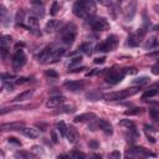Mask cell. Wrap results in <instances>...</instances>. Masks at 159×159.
Instances as JSON below:
<instances>
[{"mask_svg": "<svg viewBox=\"0 0 159 159\" xmlns=\"http://www.w3.org/2000/svg\"><path fill=\"white\" fill-rule=\"evenodd\" d=\"M65 48H57V50H55V51H52V53H51V56H50V60L48 61H51V62H55V61H57L58 58H61L63 55H65Z\"/></svg>", "mask_w": 159, "mask_h": 159, "instance_id": "20", "label": "cell"}, {"mask_svg": "<svg viewBox=\"0 0 159 159\" xmlns=\"http://www.w3.org/2000/svg\"><path fill=\"white\" fill-rule=\"evenodd\" d=\"M139 89V87H134V88H125V89H120V91H114V92H108L104 93L102 96V98L104 101L108 102H113V101H119V99H124L129 96H133L134 93H137Z\"/></svg>", "mask_w": 159, "mask_h": 159, "instance_id": "2", "label": "cell"}, {"mask_svg": "<svg viewBox=\"0 0 159 159\" xmlns=\"http://www.w3.org/2000/svg\"><path fill=\"white\" fill-rule=\"evenodd\" d=\"M158 45H159V41L157 40V37H150V39L145 42L144 47H145V48H154V47H157Z\"/></svg>", "mask_w": 159, "mask_h": 159, "instance_id": "24", "label": "cell"}, {"mask_svg": "<svg viewBox=\"0 0 159 159\" xmlns=\"http://www.w3.org/2000/svg\"><path fill=\"white\" fill-rule=\"evenodd\" d=\"M92 29L96 31H106L109 29V22L104 17H99L92 22Z\"/></svg>", "mask_w": 159, "mask_h": 159, "instance_id": "8", "label": "cell"}, {"mask_svg": "<svg viewBox=\"0 0 159 159\" xmlns=\"http://www.w3.org/2000/svg\"><path fill=\"white\" fill-rule=\"evenodd\" d=\"M76 36V26L73 24H68L66 27H63L62 30V41L66 45H71L75 40Z\"/></svg>", "mask_w": 159, "mask_h": 159, "instance_id": "4", "label": "cell"}, {"mask_svg": "<svg viewBox=\"0 0 159 159\" xmlns=\"http://www.w3.org/2000/svg\"><path fill=\"white\" fill-rule=\"evenodd\" d=\"M81 48H82V51H83L84 53H87V55H91V53H92V46H91L89 43H83Z\"/></svg>", "mask_w": 159, "mask_h": 159, "instance_id": "34", "label": "cell"}, {"mask_svg": "<svg viewBox=\"0 0 159 159\" xmlns=\"http://www.w3.org/2000/svg\"><path fill=\"white\" fill-rule=\"evenodd\" d=\"M125 76V71L120 70V71H111L107 76H106V82L111 83V84H117L119 83Z\"/></svg>", "mask_w": 159, "mask_h": 159, "instance_id": "5", "label": "cell"}, {"mask_svg": "<svg viewBox=\"0 0 159 159\" xmlns=\"http://www.w3.org/2000/svg\"><path fill=\"white\" fill-rule=\"evenodd\" d=\"M93 118H96V116H94L93 113H83V114H80V116H76L73 120H75L76 123H81V122H86V120H91V119H93Z\"/></svg>", "mask_w": 159, "mask_h": 159, "instance_id": "19", "label": "cell"}, {"mask_svg": "<svg viewBox=\"0 0 159 159\" xmlns=\"http://www.w3.org/2000/svg\"><path fill=\"white\" fill-rule=\"evenodd\" d=\"M32 5H39V6H43L45 5V0H31Z\"/></svg>", "mask_w": 159, "mask_h": 159, "instance_id": "40", "label": "cell"}, {"mask_svg": "<svg viewBox=\"0 0 159 159\" xmlns=\"http://www.w3.org/2000/svg\"><path fill=\"white\" fill-rule=\"evenodd\" d=\"M7 142H9V143H14V144H16V145H21V142L17 140V138H15V137H9V138H7Z\"/></svg>", "mask_w": 159, "mask_h": 159, "instance_id": "37", "label": "cell"}, {"mask_svg": "<svg viewBox=\"0 0 159 159\" xmlns=\"http://www.w3.org/2000/svg\"><path fill=\"white\" fill-rule=\"evenodd\" d=\"M147 138H148V140L150 142V143H155V139L152 137V135H149V134H147Z\"/></svg>", "mask_w": 159, "mask_h": 159, "instance_id": "48", "label": "cell"}, {"mask_svg": "<svg viewBox=\"0 0 159 159\" xmlns=\"http://www.w3.org/2000/svg\"><path fill=\"white\" fill-rule=\"evenodd\" d=\"M31 12H32L34 16H36V17H42V16L45 15L43 6H39V5H34L32 9H31Z\"/></svg>", "mask_w": 159, "mask_h": 159, "instance_id": "22", "label": "cell"}, {"mask_svg": "<svg viewBox=\"0 0 159 159\" xmlns=\"http://www.w3.org/2000/svg\"><path fill=\"white\" fill-rule=\"evenodd\" d=\"M66 137H67V140H68L70 143H76L80 135H78L77 129H76L75 127L70 125V127H68V129H67V134H66Z\"/></svg>", "mask_w": 159, "mask_h": 159, "instance_id": "14", "label": "cell"}, {"mask_svg": "<svg viewBox=\"0 0 159 159\" xmlns=\"http://www.w3.org/2000/svg\"><path fill=\"white\" fill-rule=\"evenodd\" d=\"M152 73L155 75V76L159 75V61H158L155 65H153V67H152Z\"/></svg>", "mask_w": 159, "mask_h": 159, "instance_id": "36", "label": "cell"}, {"mask_svg": "<svg viewBox=\"0 0 159 159\" xmlns=\"http://www.w3.org/2000/svg\"><path fill=\"white\" fill-rule=\"evenodd\" d=\"M39 17H36V16H30V17H27L26 19V22H27V27L31 30V29H34V30H37V27H39V20H37ZM32 30V31H34Z\"/></svg>", "mask_w": 159, "mask_h": 159, "instance_id": "21", "label": "cell"}, {"mask_svg": "<svg viewBox=\"0 0 159 159\" xmlns=\"http://www.w3.org/2000/svg\"><path fill=\"white\" fill-rule=\"evenodd\" d=\"M52 51H53V50H52L50 46L45 47V48L40 52V55H39V61H40L41 63L48 61V60H50V56H51V53H52Z\"/></svg>", "mask_w": 159, "mask_h": 159, "instance_id": "15", "label": "cell"}, {"mask_svg": "<svg viewBox=\"0 0 159 159\" xmlns=\"http://www.w3.org/2000/svg\"><path fill=\"white\" fill-rule=\"evenodd\" d=\"M159 93V89H157V88H150V89H148V91H145L144 93H143V98L145 99V98H150V97H154V96H157Z\"/></svg>", "mask_w": 159, "mask_h": 159, "instance_id": "25", "label": "cell"}, {"mask_svg": "<svg viewBox=\"0 0 159 159\" xmlns=\"http://www.w3.org/2000/svg\"><path fill=\"white\" fill-rule=\"evenodd\" d=\"M153 30H154L155 32H158V34H159V24H158V25H155V26L153 27Z\"/></svg>", "mask_w": 159, "mask_h": 159, "instance_id": "50", "label": "cell"}, {"mask_svg": "<svg viewBox=\"0 0 159 159\" xmlns=\"http://www.w3.org/2000/svg\"><path fill=\"white\" fill-rule=\"evenodd\" d=\"M149 116L157 123H159V109H149Z\"/></svg>", "mask_w": 159, "mask_h": 159, "instance_id": "28", "label": "cell"}, {"mask_svg": "<svg viewBox=\"0 0 159 159\" xmlns=\"http://www.w3.org/2000/svg\"><path fill=\"white\" fill-rule=\"evenodd\" d=\"M46 76L56 78V77H57L58 75H57V72H56V71H53V70H48V71H46Z\"/></svg>", "mask_w": 159, "mask_h": 159, "instance_id": "38", "label": "cell"}, {"mask_svg": "<svg viewBox=\"0 0 159 159\" xmlns=\"http://www.w3.org/2000/svg\"><path fill=\"white\" fill-rule=\"evenodd\" d=\"M73 111H75V108L72 106H63V107H60L56 113H71Z\"/></svg>", "mask_w": 159, "mask_h": 159, "instance_id": "30", "label": "cell"}, {"mask_svg": "<svg viewBox=\"0 0 159 159\" xmlns=\"http://www.w3.org/2000/svg\"><path fill=\"white\" fill-rule=\"evenodd\" d=\"M155 10H157V12L159 14V6H155Z\"/></svg>", "mask_w": 159, "mask_h": 159, "instance_id": "51", "label": "cell"}, {"mask_svg": "<svg viewBox=\"0 0 159 159\" xmlns=\"http://www.w3.org/2000/svg\"><path fill=\"white\" fill-rule=\"evenodd\" d=\"M68 157H72V158H86V155L83 153H80V152H72L71 154H68Z\"/></svg>", "mask_w": 159, "mask_h": 159, "instance_id": "35", "label": "cell"}, {"mask_svg": "<svg viewBox=\"0 0 159 159\" xmlns=\"http://www.w3.org/2000/svg\"><path fill=\"white\" fill-rule=\"evenodd\" d=\"M149 81V78L148 77H145V76H143V77H139V78H135L134 81H133V83L134 84H144V83H147Z\"/></svg>", "mask_w": 159, "mask_h": 159, "instance_id": "33", "label": "cell"}, {"mask_svg": "<svg viewBox=\"0 0 159 159\" xmlns=\"http://www.w3.org/2000/svg\"><path fill=\"white\" fill-rule=\"evenodd\" d=\"M57 129H58V132H60V134H61L62 137H66L68 127L65 124V122H58V123H57Z\"/></svg>", "mask_w": 159, "mask_h": 159, "instance_id": "27", "label": "cell"}, {"mask_svg": "<svg viewBox=\"0 0 159 159\" xmlns=\"http://www.w3.org/2000/svg\"><path fill=\"white\" fill-rule=\"evenodd\" d=\"M104 61H106V57H97V58H94V63H97V65H102V63H104Z\"/></svg>", "mask_w": 159, "mask_h": 159, "instance_id": "41", "label": "cell"}, {"mask_svg": "<svg viewBox=\"0 0 159 159\" xmlns=\"http://www.w3.org/2000/svg\"><path fill=\"white\" fill-rule=\"evenodd\" d=\"M81 62H82V57H81V56H76V57H73V58L70 61V63H68V68H72V67H75L76 65L81 63Z\"/></svg>", "mask_w": 159, "mask_h": 159, "instance_id": "29", "label": "cell"}, {"mask_svg": "<svg viewBox=\"0 0 159 159\" xmlns=\"http://www.w3.org/2000/svg\"><path fill=\"white\" fill-rule=\"evenodd\" d=\"M102 5H111V0H98Z\"/></svg>", "mask_w": 159, "mask_h": 159, "instance_id": "47", "label": "cell"}, {"mask_svg": "<svg viewBox=\"0 0 159 159\" xmlns=\"http://www.w3.org/2000/svg\"><path fill=\"white\" fill-rule=\"evenodd\" d=\"M119 125L125 127L127 129H134V128H135L134 122H132V120H129V119H122V120L119 122Z\"/></svg>", "mask_w": 159, "mask_h": 159, "instance_id": "26", "label": "cell"}, {"mask_svg": "<svg viewBox=\"0 0 159 159\" xmlns=\"http://www.w3.org/2000/svg\"><path fill=\"white\" fill-rule=\"evenodd\" d=\"M22 20H24V11L19 10L17 14H16V21L19 22V21H22Z\"/></svg>", "mask_w": 159, "mask_h": 159, "instance_id": "39", "label": "cell"}, {"mask_svg": "<svg viewBox=\"0 0 159 159\" xmlns=\"http://www.w3.org/2000/svg\"><path fill=\"white\" fill-rule=\"evenodd\" d=\"M58 26H60V21L56 20V19H52V20H50V21L46 24V26H45V32H47V34L53 32L55 30H57Z\"/></svg>", "mask_w": 159, "mask_h": 159, "instance_id": "17", "label": "cell"}, {"mask_svg": "<svg viewBox=\"0 0 159 159\" xmlns=\"http://www.w3.org/2000/svg\"><path fill=\"white\" fill-rule=\"evenodd\" d=\"M65 101H66V98H65L63 96H52V97H50V98L46 101L45 106H46L47 108H56V107L61 106Z\"/></svg>", "mask_w": 159, "mask_h": 159, "instance_id": "9", "label": "cell"}, {"mask_svg": "<svg viewBox=\"0 0 159 159\" xmlns=\"http://www.w3.org/2000/svg\"><path fill=\"white\" fill-rule=\"evenodd\" d=\"M21 132H22L24 135H26V137H29L31 139H35V138H37L40 135L39 129L32 128V127H24V128H21Z\"/></svg>", "mask_w": 159, "mask_h": 159, "instance_id": "12", "label": "cell"}, {"mask_svg": "<svg viewBox=\"0 0 159 159\" xmlns=\"http://www.w3.org/2000/svg\"><path fill=\"white\" fill-rule=\"evenodd\" d=\"M98 127H99V129H102L106 134H112V133H113V127H112V124H111L108 120H106V119H98Z\"/></svg>", "mask_w": 159, "mask_h": 159, "instance_id": "13", "label": "cell"}, {"mask_svg": "<svg viewBox=\"0 0 159 159\" xmlns=\"http://www.w3.org/2000/svg\"><path fill=\"white\" fill-rule=\"evenodd\" d=\"M10 43H11V36L5 35V36L1 37V41H0V52H1V57H2V60H5L6 56H7Z\"/></svg>", "mask_w": 159, "mask_h": 159, "instance_id": "7", "label": "cell"}, {"mask_svg": "<svg viewBox=\"0 0 159 159\" xmlns=\"http://www.w3.org/2000/svg\"><path fill=\"white\" fill-rule=\"evenodd\" d=\"M139 42H140V40H139L138 36H135V35H129V36H128V45H129V46L135 47V46L139 45Z\"/></svg>", "mask_w": 159, "mask_h": 159, "instance_id": "23", "label": "cell"}, {"mask_svg": "<svg viewBox=\"0 0 159 159\" xmlns=\"http://www.w3.org/2000/svg\"><path fill=\"white\" fill-rule=\"evenodd\" d=\"M89 147H92V148H94V149H96V148L98 147V143H97L96 140H92V142H89Z\"/></svg>", "mask_w": 159, "mask_h": 159, "instance_id": "45", "label": "cell"}, {"mask_svg": "<svg viewBox=\"0 0 159 159\" xmlns=\"http://www.w3.org/2000/svg\"><path fill=\"white\" fill-rule=\"evenodd\" d=\"M2 130H16L20 128H24V123L21 122H14V123H6V124H1L0 127Z\"/></svg>", "mask_w": 159, "mask_h": 159, "instance_id": "16", "label": "cell"}, {"mask_svg": "<svg viewBox=\"0 0 159 159\" xmlns=\"http://www.w3.org/2000/svg\"><path fill=\"white\" fill-rule=\"evenodd\" d=\"M122 1H123V0H118V2H122Z\"/></svg>", "mask_w": 159, "mask_h": 159, "instance_id": "52", "label": "cell"}, {"mask_svg": "<svg viewBox=\"0 0 159 159\" xmlns=\"http://www.w3.org/2000/svg\"><path fill=\"white\" fill-rule=\"evenodd\" d=\"M72 10L77 17L86 19V17H91L94 15L96 5H94L93 0H77L73 4Z\"/></svg>", "mask_w": 159, "mask_h": 159, "instance_id": "1", "label": "cell"}, {"mask_svg": "<svg viewBox=\"0 0 159 159\" xmlns=\"http://www.w3.org/2000/svg\"><path fill=\"white\" fill-rule=\"evenodd\" d=\"M140 112H142V108L135 107V108H132V109L125 111V112H124V114H125V116H135V114H139Z\"/></svg>", "mask_w": 159, "mask_h": 159, "instance_id": "32", "label": "cell"}, {"mask_svg": "<svg viewBox=\"0 0 159 159\" xmlns=\"http://www.w3.org/2000/svg\"><path fill=\"white\" fill-rule=\"evenodd\" d=\"M40 149H42V148H41V147H37V145L32 147V150H34V152H40V153H41V150H40Z\"/></svg>", "mask_w": 159, "mask_h": 159, "instance_id": "49", "label": "cell"}, {"mask_svg": "<svg viewBox=\"0 0 159 159\" xmlns=\"http://www.w3.org/2000/svg\"><path fill=\"white\" fill-rule=\"evenodd\" d=\"M58 10H60L58 2H57V1H53V2H52V6H51V9H50V15L55 16V15L58 12Z\"/></svg>", "mask_w": 159, "mask_h": 159, "instance_id": "31", "label": "cell"}, {"mask_svg": "<svg viewBox=\"0 0 159 159\" xmlns=\"http://www.w3.org/2000/svg\"><path fill=\"white\" fill-rule=\"evenodd\" d=\"M16 157H25V158H29V157H32V154H31V153H25V152H22V153H17Z\"/></svg>", "mask_w": 159, "mask_h": 159, "instance_id": "42", "label": "cell"}, {"mask_svg": "<svg viewBox=\"0 0 159 159\" xmlns=\"http://www.w3.org/2000/svg\"><path fill=\"white\" fill-rule=\"evenodd\" d=\"M32 93H34V89H27L25 92H21L20 94H17L14 98V102H22L25 99H30V97L32 96Z\"/></svg>", "mask_w": 159, "mask_h": 159, "instance_id": "18", "label": "cell"}, {"mask_svg": "<svg viewBox=\"0 0 159 159\" xmlns=\"http://www.w3.org/2000/svg\"><path fill=\"white\" fill-rule=\"evenodd\" d=\"M111 157H112V158H119V157H120V153H119V152H113V153L111 154Z\"/></svg>", "mask_w": 159, "mask_h": 159, "instance_id": "46", "label": "cell"}, {"mask_svg": "<svg viewBox=\"0 0 159 159\" xmlns=\"http://www.w3.org/2000/svg\"><path fill=\"white\" fill-rule=\"evenodd\" d=\"M25 63H26V56H25L24 51H22V50H17V51L15 52V55L12 56V67L17 71V70H20Z\"/></svg>", "mask_w": 159, "mask_h": 159, "instance_id": "6", "label": "cell"}, {"mask_svg": "<svg viewBox=\"0 0 159 159\" xmlns=\"http://www.w3.org/2000/svg\"><path fill=\"white\" fill-rule=\"evenodd\" d=\"M51 138H52V142H53L55 144L58 142V139H57V135H56V133H55V132H51Z\"/></svg>", "mask_w": 159, "mask_h": 159, "instance_id": "44", "label": "cell"}, {"mask_svg": "<svg viewBox=\"0 0 159 159\" xmlns=\"http://www.w3.org/2000/svg\"><path fill=\"white\" fill-rule=\"evenodd\" d=\"M127 155L129 157H132V155H143V157H154V154L153 153H150V152H148V150H145L143 147H135V148H133V149H130V152H128L127 153Z\"/></svg>", "mask_w": 159, "mask_h": 159, "instance_id": "11", "label": "cell"}, {"mask_svg": "<svg viewBox=\"0 0 159 159\" xmlns=\"http://www.w3.org/2000/svg\"><path fill=\"white\" fill-rule=\"evenodd\" d=\"M27 81H29L27 78L21 77V78H17V80H16V83H17V84H22V83H25V82H27Z\"/></svg>", "mask_w": 159, "mask_h": 159, "instance_id": "43", "label": "cell"}, {"mask_svg": "<svg viewBox=\"0 0 159 159\" xmlns=\"http://www.w3.org/2000/svg\"><path fill=\"white\" fill-rule=\"evenodd\" d=\"M63 86H65L68 91L75 92V91L82 89V88L84 87V82H83V81H66V82L63 83Z\"/></svg>", "mask_w": 159, "mask_h": 159, "instance_id": "10", "label": "cell"}, {"mask_svg": "<svg viewBox=\"0 0 159 159\" xmlns=\"http://www.w3.org/2000/svg\"><path fill=\"white\" fill-rule=\"evenodd\" d=\"M118 43V39L116 35H111L106 39L104 42H102L101 45L97 46V51H102V52H107V51H113L117 47Z\"/></svg>", "mask_w": 159, "mask_h": 159, "instance_id": "3", "label": "cell"}]
</instances>
